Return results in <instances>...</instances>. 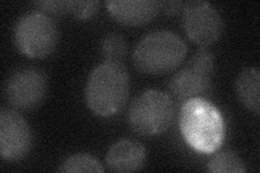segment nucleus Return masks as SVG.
Instances as JSON below:
<instances>
[{
	"label": "nucleus",
	"mask_w": 260,
	"mask_h": 173,
	"mask_svg": "<svg viewBox=\"0 0 260 173\" xmlns=\"http://www.w3.org/2000/svg\"><path fill=\"white\" fill-rule=\"evenodd\" d=\"M179 127L184 141L201 154L216 153L225 139L222 114L205 97H192L183 102Z\"/></svg>",
	"instance_id": "obj_1"
},
{
	"label": "nucleus",
	"mask_w": 260,
	"mask_h": 173,
	"mask_svg": "<svg viewBox=\"0 0 260 173\" xmlns=\"http://www.w3.org/2000/svg\"><path fill=\"white\" fill-rule=\"evenodd\" d=\"M86 103L101 117L117 114L127 103L129 75L123 64L103 62L95 66L86 84Z\"/></svg>",
	"instance_id": "obj_2"
},
{
	"label": "nucleus",
	"mask_w": 260,
	"mask_h": 173,
	"mask_svg": "<svg viewBox=\"0 0 260 173\" xmlns=\"http://www.w3.org/2000/svg\"><path fill=\"white\" fill-rule=\"evenodd\" d=\"M186 53L188 47L177 34L169 30H156L137 45L133 62L141 73L160 75L180 66Z\"/></svg>",
	"instance_id": "obj_3"
},
{
	"label": "nucleus",
	"mask_w": 260,
	"mask_h": 173,
	"mask_svg": "<svg viewBox=\"0 0 260 173\" xmlns=\"http://www.w3.org/2000/svg\"><path fill=\"white\" fill-rule=\"evenodd\" d=\"M174 101L159 90H148L132 103L128 125L139 135H157L167 131L174 121Z\"/></svg>",
	"instance_id": "obj_4"
},
{
	"label": "nucleus",
	"mask_w": 260,
	"mask_h": 173,
	"mask_svg": "<svg viewBox=\"0 0 260 173\" xmlns=\"http://www.w3.org/2000/svg\"><path fill=\"white\" fill-rule=\"evenodd\" d=\"M13 36L21 53L32 59H43L53 52L58 43V28L50 15L31 11L16 22Z\"/></svg>",
	"instance_id": "obj_5"
},
{
	"label": "nucleus",
	"mask_w": 260,
	"mask_h": 173,
	"mask_svg": "<svg viewBox=\"0 0 260 173\" xmlns=\"http://www.w3.org/2000/svg\"><path fill=\"white\" fill-rule=\"evenodd\" d=\"M214 55L208 48H200L188 63L170 79L168 90L177 101L204 97L213 89Z\"/></svg>",
	"instance_id": "obj_6"
},
{
	"label": "nucleus",
	"mask_w": 260,
	"mask_h": 173,
	"mask_svg": "<svg viewBox=\"0 0 260 173\" xmlns=\"http://www.w3.org/2000/svg\"><path fill=\"white\" fill-rule=\"evenodd\" d=\"M182 26L188 37L201 48L217 43L223 32V21L217 8L203 0L183 5Z\"/></svg>",
	"instance_id": "obj_7"
},
{
	"label": "nucleus",
	"mask_w": 260,
	"mask_h": 173,
	"mask_svg": "<svg viewBox=\"0 0 260 173\" xmlns=\"http://www.w3.org/2000/svg\"><path fill=\"white\" fill-rule=\"evenodd\" d=\"M47 91L46 74L35 67H23L13 72L7 79L5 97L15 110L30 111L45 101Z\"/></svg>",
	"instance_id": "obj_8"
},
{
	"label": "nucleus",
	"mask_w": 260,
	"mask_h": 173,
	"mask_svg": "<svg viewBox=\"0 0 260 173\" xmlns=\"http://www.w3.org/2000/svg\"><path fill=\"white\" fill-rule=\"evenodd\" d=\"M32 145L30 127L21 114L14 110L0 112V154L5 160L18 161L25 158Z\"/></svg>",
	"instance_id": "obj_9"
},
{
	"label": "nucleus",
	"mask_w": 260,
	"mask_h": 173,
	"mask_svg": "<svg viewBox=\"0 0 260 173\" xmlns=\"http://www.w3.org/2000/svg\"><path fill=\"white\" fill-rule=\"evenodd\" d=\"M105 6L113 18L126 26H142L159 10L158 2L152 0H110Z\"/></svg>",
	"instance_id": "obj_10"
},
{
	"label": "nucleus",
	"mask_w": 260,
	"mask_h": 173,
	"mask_svg": "<svg viewBox=\"0 0 260 173\" xmlns=\"http://www.w3.org/2000/svg\"><path fill=\"white\" fill-rule=\"evenodd\" d=\"M145 147L133 140H120L113 144L107 154L108 167L114 172L139 171L145 163Z\"/></svg>",
	"instance_id": "obj_11"
},
{
	"label": "nucleus",
	"mask_w": 260,
	"mask_h": 173,
	"mask_svg": "<svg viewBox=\"0 0 260 173\" xmlns=\"http://www.w3.org/2000/svg\"><path fill=\"white\" fill-rule=\"evenodd\" d=\"M260 73L256 67L244 68L235 81L237 94L242 104L248 111L259 116L260 113Z\"/></svg>",
	"instance_id": "obj_12"
},
{
	"label": "nucleus",
	"mask_w": 260,
	"mask_h": 173,
	"mask_svg": "<svg viewBox=\"0 0 260 173\" xmlns=\"http://www.w3.org/2000/svg\"><path fill=\"white\" fill-rule=\"evenodd\" d=\"M100 53L104 62L123 64L128 53L125 37L118 32H109L100 41Z\"/></svg>",
	"instance_id": "obj_13"
},
{
	"label": "nucleus",
	"mask_w": 260,
	"mask_h": 173,
	"mask_svg": "<svg viewBox=\"0 0 260 173\" xmlns=\"http://www.w3.org/2000/svg\"><path fill=\"white\" fill-rule=\"evenodd\" d=\"M206 170L213 173H243L246 166L237 154L225 151L215 155L207 162Z\"/></svg>",
	"instance_id": "obj_14"
},
{
	"label": "nucleus",
	"mask_w": 260,
	"mask_h": 173,
	"mask_svg": "<svg viewBox=\"0 0 260 173\" xmlns=\"http://www.w3.org/2000/svg\"><path fill=\"white\" fill-rule=\"evenodd\" d=\"M60 172H95L104 171L100 161L89 154H75L65 159L59 168Z\"/></svg>",
	"instance_id": "obj_15"
},
{
	"label": "nucleus",
	"mask_w": 260,
	"mask_h": 173,
	"mask_svg": "<svg viewBox=\"0 0 260 173\" xmlns=\"http://www.w3.org/2000/svg\"><path fill=\"white\" fill-rule=\"evenodd\" d=\"M101 3L98 0L93 2H74L69 0V14L79 20L90 19L99 10Z\"/></svg>",
	"instance_id": "obj_16"
},
{
	"label": "nucleus",
	"mask_w": 260,
	"mask_h": 173,
	"mask_svg": "<svg viewBox=\"0 0 260 173\" xmlns=\"http://www.w3.org/2000/svg\"><path fill=\"white\" fill-rule=\"evenodd\" d=\"M35 5L48 15L64 16L69 14V0H52V2H36Z\"/></svg>",
	"instance_id": "obj_17"
},
{
	"label": "nucleus",
	"mask_w": 260,
	"mask_h": 173,
	"mask_svg": "<svg viewBox=\"0 0 260 173\" xmlns=\"http://www.w3.org/2000/svg\"><path fill=\"white\" fill-rule=\"evenodd\" d=\"M183 5L184 4L181 2H158L159 10L167 14H177L182 11Z\"/></svg>",
	"instance_id": "obj_18"
}]
</instances>
